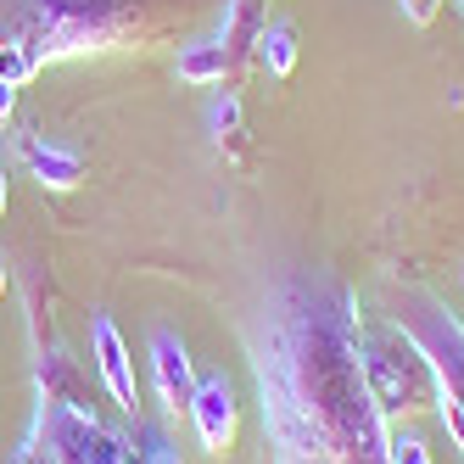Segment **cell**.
<instances>
[{
	"mask_svg": "<svg viewBox=\"0 0 464 464\" xmlns=\"http://www.w3.org/2000/svg\"><path fill=\"white\" fill-rule=\"evenodd\" d=\"M269 464H386L392 420L363 375V314L324 263H280L246 308Z\"/></svg>",
	"mask_w": 464,
	"mask_h": 464,
	"instance_id": "1",
	"label": "cell"
},
{
	"mask_svg": "<svg viewBox=\"0 0 464 464\" xmlns=\"http://www.w3.org/2000/svg\"><path fill=\"white\" fill-rule=\"evenodd\" d=\"M179 12V0H0V34L34 45L40 62L140 45Z\"/></svg>",
	"mask_w": 464,
	"mask_h": 464,
	"instance_id": "2",
	"label": "cell"
},
{
	"mask_svg": "<svg viewBox=\"0 0 464 464\" xmlns=\"http://www.w3.org/2000/svg\"><path fill=\"white\" fill-rule=\"evenodd\" d=\"M409 336L420 342V353L430 358V375H437V414L442 430L453 437V448L464 453V319L430 291H403V314Z\"/></svg>",
	"mask_w": 464,
	"mask_h": 464,
	"instance_id": "3",
	"label": "cell"
},
{
	"mask_svg": "<svg viewBox=\"0 0 464 464\" xmlns=\"http://www.w3.org/2000/svg\"><path fill=\"white\" fill-rule=\"evenodd\" d=\"M363 375L381 414H420L437 403V375H430V358L420 353V342L409 336L403 319L386 324H363Z\"/></svg>",
	"mask_w": 464,
	"mask_h": 464,
	"instance_id": "4",
	"label": "cell"
},
{
	"mask_svg": "<svg viewBox=\"0 0 464 464\" xmlns=\"http://www.w3.org/2000/svg\"><path fill=\"white\" fill-rule=\"evenodd\" d=\"M40 437L51 464H129V437L107 430L84 397H40Z\"/></svg>",
	"mask_w": 464,
	"mask_h": 464,
	"instance_id": "5",
	"label": "cell"
},
{
	"mask_svg": "<svg viewBox=\"0 0 464 464\" xmlns=\"http://www.w3.org/2000/svg\"><path fill=\"white\" fill-rule=\"evenodd\" d=\"M190 425H196V437H202V448L218 459L236 448V430H241V403H236V381H229L224 370L218 375H202L190 392Z\"/></svg>",
	"mask_w": 464,
	"mask_h": 464,
	"instance_id": "6",
	"label": "cell"
},
{
	"mask_svg": "<svg viewBox=\"0 0 464 464\" xmlns=\"http://www.w3.org/2000/svg\"><path fill=\"white\" fill-rule=\"evenodd\" d=\"M90 347H95V370H102V386L112 392V403L123 414H140V381H135V358H129L123 336L112 314H95L90 319Z\"/></svg>",
	"mask_w": 464,
	"mask_h": 464,
	"instance_id": "7",
	"label": "cell"
},
{
	"mask_svg": "<svg viewBox=\"0 0 464 464\" xmlns=\"http://www.w3.org/2000/svg\"><path fill=\"white\" fill-rule=\"evenodd\" d=\"M151 381H157V397H162L169 414L190 409L196 370H190V347L174 336V330H151Z\"/></svg>",
	"mask_w": 464,
	"mask_h": 464,
	"instance_id": "8",
	"label": "cell"
},
{
	"mask_svg": "<svg viewBox=\"0 0 464 464\" xmlns=\"http://www.w3.org/2000/svg\"><path fill=\"white\" fill-rule=\"evenodd\" d=\"M28 169L51 190H73L84 179V157L73 146H56V140H28Z\"/></svg>",
	"mask_w": 464,
	"mask_h": 464,
	"instance_id": "9",
	"label": "cell"
},
{
	"mask_svg": "<svg viewBox=\"0 0 464 464\" xmlns=\"http://www.w3.org/2000/svg\"><path fill=\"white\" fill-rule=\"evenodd\" d=\"M257 34H263V12H257V0H224V17H218V45L229 51V62L241 68V56L257 51Z\"/></svg>",
	"mask_w": 464,
	"mask_h": 464,
	"instance_id": "10",
	"label": "cell"
},
{
	"mask_svg": "<svg viewBox=\"0 0 464 464\" xmlns=\"http://www.w3.org/2000/svg\"><path fill=\"white\" fill-rule=\"evenodd\" d=\"M229 73H236V62H229V51L218 40H190V45H179V79L185 84H224Z\"/></svg>",
	"mask_w": 464,
	"mask_h": 464,
	"instance_id": "11",
	"label": "cell"
},
{
	"mask_svg": "<svg viewBox=\"0 0 464 464\" xmlns=\"http://www.w3.org/2000/svg\"><path fill=\"white\" fill-rule=\"evenodd\" d=\"M252 56H257L275 79H291V73H296V23H285V17H280V23H263Z\"/></svg>",
	"mask_w": 464,
	"mask_h": 464,
	"instance_id": "12",
	"label": "cell"
},
{
	"mask_svg": "<svg viewBox=\"0 0 464 464\" xmlns=\"http://www.w3.org/2000/svg\"><path fill=\"white\" fill-rule=\"evenodd\" d=\"M45 68V62L34 56V45H28V40H17V34H0V79H6L12 90L17 84H28V79H34Z\"/></svg>",
	"mask_w": 464,
	"mask_h": 464,
	"instance_id": "13",
	"label": "cell"
},
{
	"mask_svg": "<svg viewBox=\"0 0 464 464\" xmlns=\"http://www.w3.org/2000/svg\"><path fill=\"white\" fill-rule=\"evenodd\" d=\"M386 464H430V448L414 437V430H392V442H386Z\"/></svg>",
	"mask_w": 464,
	"mask_h": 464,
	"instance_id": "14",
	"label": "cell"
},
{
	"mask_svg": "<svg viewBox=\"0 0 464 464\" xmlns=\"http://www.w3.org/2000/svg\"><path fill=\"white\" fill-rule=\"evenodd\" d=\"M208 123H213V135H218V140L241 135V102H236V95H218L213 112H208Z\"/></svg>",
	"mask_w": 464,
	"mask_h": 464,
	"instance_id": "15",
	"label": "cell"
},
{
	"mask_svg": "<svg viewBox=\"0 0 464 464\" xmlns=\"http://www.w3.org/2000/svg\"><path fill=\"white\" fill-rule=\"evenodd\" d=\"M397 6H403V17H409V23H420V28H425L430 17L442 12V0H397Z\"/></svg>",
	"mask_w": 464,
	"mask_h": 464,
	"instance_id": "16",
	"label": "cell"
},
{
	"mask_svg": "<svg viewBox=\"0 0 464 464\" xmlns=\"http://www.w3.org/2000/svg\"><path fill=\"white\" fill-rule=\"evenodd\" d=\"M12 107H17V90L0 79V123H12Z\"/></svg>",
	"mask_w": 464,
	"mask_h": 464,
	"instance_id": "17",
	"label": "cell"
},
{
	"mask_svg": "<svg viewBox=\"0 0 464 464\" xmlns=\"http://www.w3.org/2000/svg\"><path fill=\"white\" fill-rule=\"evenodd\" d=\"M0 213H6V169H0Z\"/></svg>",
	"mask_w": 464,
	"mask_h": 464,
	"instance_id": "18",
	"label": "cell"
},
{
	"mask_svg": "<svg viewBox=\"0 0 464 464\" xmlns=\"http://www.w3.org/2000/svg\"><path fill=\"white\" fill-rule=\"evenodd\" d=\"M12 464H34V453H17V459H12Z\"/></svg>",
	"mask_w": 464,
	"mask_h": 464,
	"instance_id": "19",
	"label": "cell"
},
{
	"mask_svg": "<svg viewBox=\"0 0 464 464\" xmlns=\"http://www.w3.org/2000/svg\"><path fill=\"white\" fill-rule=\"evenodd\" d=\"M0 291H6V263H0Z\"/></svg>",
	"mask_w": 464,
	"mask_h": 464,
	"instance_id": "20",
	"label": "cell"
},
{
	"mask_svg": "<svg viewBox=\"0 0 464 464\" xmlns=\"http://www.w3.org/2000/svg\"><path fill=\"white\" fill-rule=\"evenodd\" d=\"M459 12H464V0H459Z\"/></svg>",
	"mask_w": 464,
	"mask_h": 464,
	"instance_id": "21",
	"label": "cell"
}]
</instances>
